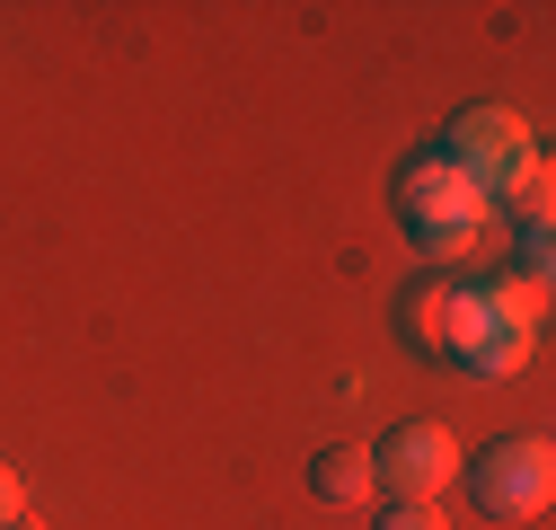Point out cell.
Here are the masks:
<instances>
[{
  "mask_svg": "<svg viewBox=\"0 0 556 530\" xmlns=\"http://www.w3.org/2000/svg\"><path fill=\"white\" fill-rule=\"evenodd\" d=\"M539 318H547V292H530V283H468V292H451V363L468 380L521 371Z\"/></svg>",
  "mask_w": 556,
  "mask_h": 530,
  "instance_id": "cell-1",
  "label": "cell"
},
{
  "mask_svg": "<svg viewBox=\"0 0 556 530\" xmlns=\"http://www.w3.org/2000/svg\"><path fill=\"white\" fill-rule=\"evenodd\" d=\"M397 222H406V239H425L433 256H459V248H477L485 239V222H495V204L442 160V151H415L406 168H397Z\"/></svg>",
  "mask_w": 556,
  "mask_h": 530,
  "instance_id": "cell-2",
  "label": "cell"
},
{
  "mask_svg": "<svg viewBox=\"0 0 556 530\" xmlns=\"http://www.w3.org/2000/svg\"><path fill=\"white\" fill-rule=\"evenodd\" d=\"M477 194H485V204H504V194L539 168V142H530V124L513 115V106H468L451 132H442V142H433Z\"/></svg>",
  "mask_w": 556,
  "mask_h": 530,
  "instance_id": "cell-3",
  "label": "cell"
},
{
  "mask_svg": "<svg viewBox=\"0 0 556 530\" xmlns=\"http://www.w3.org/2000/svg\"><path fill=\"white\" fill-rule=\"evenodd\" d=\"M459 478H468L477 513L530 521V513H547V495H556V451H547V433H504V442H485L477 459H459Z\"/></svg>",
  "mask_w": 556,
  "mask_h": 530,
  "instance_id": "cell-4",
  "label": "cell"
},
{
  "mask_svg": "<svg viewBox=\"0 0 556 530\" xmlns=\"http://www.w3.org/2000/svg\"><path fill=\"white\" fill-rule=\"evenodd\" d=\"M371 478H380V495H389V504H442V487L459 478V433H451V425H433V416L397 425V433L371 451Z\"/></svg>",
  "mask_w": 556,
  "mask_h": 530,
  "instance_id": "cell-5",
  "label": "cell"
},
{
  "mask_svg": "<svg viewBox=\"0 0 556 530\" xmlns=\"http://www.w3.org/2000/svg\"><path fill=\"white\" fill-rule=\"evenodd\" d=\"M451 292L459 283H406L397 292V337L415 354H451Z\"/></svg>",
  "mask_w": 556,
  "mask_h": 530,
  "instance_id": "cell-6",
  "label": "cell"
},
{
  "mask_svg": "<svg viewBox=\"0 0 556 530\" xmlns=\"http://www.w3.org/2000/svg\"><path fill=\"white\" fill-rule=\"evenodd\" d=\"M309 495H318V504H371V495H380V478H371V451H354V442L318 451V459H309Z\"/></svg>",
  "mask_w": 556,
  "mask_h": 530,
  "instance_id": "cell-7",
  "label": "cell"
},
{
  "mask_svg": "<svg viewBox=\"0 0 556 530\" xmlns=\"http://www.w3.org/2000/svg\"><path fill=\"white\" fill-rule=\"evenodd\" d=\"M521 283L547 292V222H521Z\"/></svg>",
  "mask_w": 556,
  "mask_h": 530,
  "instance_id": "cell-8",
  "label": "cell"
},
{
  "mask_svg": "<svg viewBox=\"0 0 556 530\" xmlns=\"http://www.w3.org/2000/svg\"><path fill=\"white\" fill-rule=\"evenodd\" d=\"M371 530H451V513H442V504H389Z\"/></svg>",
  "mask_w": 556,
  "mask_h": 530,
  "instance_id": "cell-9",
  "label": "cell"
},
{
  "mask_svg": "<svg viewBox=\"0 0 556 530\" xmlns=\"http://www.w3.org/2000/svg\"><path fill=\"white\" fill-rule=\"evenodd\" d=\"M27 513V487H18V469H10V459H0V530H10Z\"/></svg>",
  "mask_w": 556,
  "mask_h": 530,
  "instance_id": "cell-10",
  "label": "cell"
},
{
  "mask_svg": "<svg viewBox=\"0 0 556 530\" xmlns=\"http://www.w3.org/2000/svg\"><path fill=\"white\" fill-rule=\"evenodd\" d=\"M10 530H45V521H36V513H18V521H10Z\"/></svg>",
  "mask_w": 556,
  "mask_h": 530,
  "instance_id": "cell-11",
  "label": "cell"
}]
</instances>
